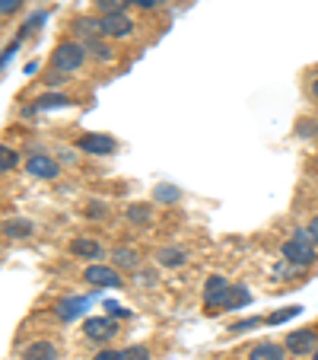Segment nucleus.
<instances>
[{
    "instance_id": "obj_6",
    "label": "nucleus",
    "mask_w": 318,
    "mask_h": 360,
    "mask_svg": "<svg viewBox=\"0 0 318 360\" xmlns=\"http://www.w3.org/2000/svg\"><path fill=\"white\" fill-rule=\"evenodd\" d=\"M83 281L93 287H121V271L109 265H89L83 271Z\"/></svg>"
},
{
    "instance_id": "obj_5",
    "label": "nucleus",
    "mask_w": 318,
    "mask_h": 360,
    "mask_svg": "<svg viewBox=\"0 0 318 360\" xmlns=\"http://www.w3.org/2000/svg\"><path fill=\"white\" fill-rule=\"evenodd\" d=\"M102 35L105 39H128V35H134V20L128 13L102 16Z\"/></svg>"
},
{
    "instance_id": "obj_4",
    "label": "nucleus",
    "mask_w": 318,
    "mask_h": 360,
    "mask_svg": "<svg viewBox=\"0 0 318 360\" xmlns=\"http://www.w3.org/2000/svg\"><path fill=\"white\" fill-rule=\"evenodd\" d=\"M83 335L93 341H112L118 335V322L112 316H89L83 322Z\"/></svg>"
},
{
    "instance_id": "obj_31",
    "label": "nucleus",
    "mask_w": 318,
    "mask_h": 360,
    "mask_svg": "<svg viewBox=\"0 0 318 360\" xmlns=\"http://www.w3.org/2000/svg\"><path fill=\"white\" fill-rule=\"evenodd\" d=\"M64 77H67V74H61V70H51V74L45 77V86H61Z\"/></svg>"
},
{
    "instance_id": "obj_27",
    "label": "nucleus",
    "mask_w": 318,
    "mask_h": 360,
    "mask_svg": "<svg viewBox=\"0 0 318 360\" xmlns=\"http://www.w3.org/2000/svg\"><path fill=\"white\" fill-rule=\"evenodd\" d=\"M124 360H150V351L143 345H131L124 347Z\"/></svg>"
},
{
    "instance_id": "obj_18",
    "label": "nucleus",
    "mask_w": 318,
    "mask_h": 360,
    "mask_svg": "<svg viewBox=\"0 0 318 360\" xmlns=\"http://www.w3.org/2000/svg\"><path fill=\"white\" fill-rule=\"evenodd\" d=\"M83 48H86V55H93L95 61H112V51L105 41H99V35H93V39H83Z\"/></svg>"
},
{
    "instance_id": "obj_30",
    "label": "nucleus",
    "mask_w": 318,
    "mask_h": 360,
    "mask_svg": "<svg viewBox=\"0 0 318 360\" xmlns=\"http://www.w3.org/2000/svg\"><path fill=\"white\" fill-rule=\"evenodd\" d=\"M20 4H22V0H0V13L10 16L13 10H20Z\"/></svg>"
},
{
    "instance_id": "obj_20",
    "label": "nucleus",
    "mask_w": 318,
    "mask_h": 360,
    "mask_svg": "<svg viewBox=\"0 0 318 360\" xmlns=\"http://www.w3.org/2000/svg\"><path fill=\"white\" fill-rule=\"evenodd\" d=\"M128 220H131V224H150V220H153V211H150L147 204H131V207H128Z\"/></svg>"
},
{
    "instance_id": "obj_29",
    "label": "nucleus",
    "mask_w": 318,
    "mask_h": 360,
    "mask_svg": "<svg viewBox=\"0 0 318 360\" xmlns=\"http://www.w3.org/2000/svg\"><path fill=\"white\" fill-rule=\"evenodd\" d=\"M93 360H124V351H115V347H105V351H99Z\"/></svg>"
},
{
    "instance_id": "obj_33",
    "label": "nucleus",
    "mask_w": 318,
    "mask_h": 360,
    "mask_svg": "<svg viewBox=\"0 0 318 360\" xmlns=\"http://www.w3.org/2000/svg\"><path fill=\"white\" fill-rule=\"evenodd\" d=\"M105 309H109L112 319H115V316H121V319H124V316H131V309H124V306H115V303H105Z\"/></svg>"
},
{
    "instance_id": "obj_32",
    "label": "nucleus",
    "mask_w": 318,
    "mask_h": 360,
    "mask_svg": "<svg viewBox=\"0 0 318 360\" xmlns=\"http://www.w3.org/2000/svg\"><path fill=\"white\" fill-rule=\"evenodd\" d=\"M41 20H45V16H41V13H32V16H29V20H26V26H22V35H26V32H32L35 26H41Z\"/></svg>"
},
{
    "instance_id": "obj_37",
    "label": "nucleus",
    "mask_w": 318,
    "mask_h": 360,
    "mask_svg": "<svg viewBox=\"0 0 318 360\" xmlns=\"http://www.w3.org/2000/svg\"><path fill=\"white\" fill-rule=\"evenodd\" d=\"M312 96H315V99H318V77H315V80H312Z\"/></svg>"
},
{
    "instance_id": "obj_22",
    "label": "nucleus",
    "mask_w": 318,
    "mask_h": 360,
    "mask_svg": "<svg viewBox=\"0 0 318 360\" xmlns=\"http://www.w3.org/2000/svg\"><path fill=\"white\" fill-rule=\"evenodd\" d=\"M299 313H303V306H284V309H280V313L267 316V326H280V322L293 319V316H299Z\"/></svg>"
},
{
    "instance_id": "obj_1",
    "label": "nucleus",
    "mask_w": 318,
    "mask_h": 360,
    "mask_svg": "<svg viewBox=\"0 0 318 360\" xmlns=\"http://www.w3.org/2000/svg\"><path fill=\"white\" fill-rule=\"evenodd\" d=\"M284 259L290 262V265H296V268L315 265L318 252H315V245H312L309 230H299L293 239H286V243H284Z\"/></svg>"
},
{
    "instance_id": "obj_28",
    "label": "nucleus",
    "mask_w": 318,
    "mask_h": 360,
    "mask_svg": "<svg viewBox=\"0 0 318 360\" xmlns=\"http://www.w3.org/2000/svg\"><path fill=\"white\" fill-rule=\"evenodd\" d=\"M105 214H109V211H105V204H102V201H89V204H86V217L102 220Z\"/></svg>"
},
{
    "instance_id": "obj_23",
    "label": "nucleus",
    "mask_w": 318,
    "mask_h": 360,
    "mask_svg": "<svg viewBox=\"0 0 318 360\" xmlns=\"http://www.w3.org/2000/svg\"><path fill=\"white\" fill-rule=\"evenodd\" d=\"M16 166H20V153H16V150H10V147L0 150V169L10 172V169H16Z\"/></svg>"
},
{
    "instance_id": "obj_36",
    "label": "nucleus",
    "mask_w": 318,
    "mask_h": 360,
    "mask_svg": "<svg viewBox=\"0 0 318 360\" xmlns=\"http://www.w3.org/2000/svg\"><path fill=\"white\" fill-rule=\"evenodd\" d=\"M131 4H137V7H143V10H153L156 7V0H131Z\"/></svg>"
},
{
    "instance_id": "obj_26",
    "label": "nucleus",
    "mask_w": 318,
    "mask_h": 360,
    "mask_svg": "<svg viewBox=\"0 0 318 360\" xmlns=\"http://www.w3.org/2000/svg\"><path fill=\"white\" fill-rule=\"evenodd\" d=\"M296 134L299 137H315L318 134V122H312V118H303V122H296Z\"/></svg>"
},
{
    "instance_id": "obj_15",
    "label": "nucleus",
    "mask_w": 318,
    "mask_h": 360,
    "mask_svg": "<svg viewBox=\"0 0 318 360\" xmlns=\"http://www.w3.org/2000/svg\"><path fill=\"white\" fill-rule=\"evenodd\" d=\"M156 262H159L163 268H182L185 262H188V252L175 249V245H172V249H159L156 252Z\"/></svg>"
},
{
    "instance_id": "obj_10",
    "label": "nucleus",
    "mask_w": 318,
    "mask_h": 360,
    "mask_svg": "<svg viewBox=\"0 0 318 360\" xmlns=\"http://www.w3.org/2000/svg\"><path fill=\"white\" fill-rule=\"evenodd\" d=\"M70 255H77V259H102V245L89 236H80L70 243Z\"/></svg>"
},
{
    "instance_id": "obj_35",
    "label": "nucleus",
    "mask_w": 318,
    "mask_h": 360,
    "mask_svg": "<svg viewBox=\"0 0 318 360\" xmlns=\"http://www.w3.org/2000/svg\"><path fill=\"white\" fill-rule=\"evenodd\" d=\"M309 236H312V243H318V217H312V224H309Z\"/></svg>"
},
{
    "instance_id": "obj_9",
    "label": "nucleus",
    "mask_w": 318,
    "mask_h": 360,
    "mask_svg": "<svg viewBox=\"0 0 318 360\" xmlns=\"http://www.w3.org/2000/svg\"><path fill=\"white\" fill-rule=\"evenodd\" d=\"M26 169H29V176H35V179H58L61 176V166H58L51 157H41V153L29 157Z\"/></svg>"
},
{
    "instance_id": "obj_16",
    "label": "nucleus",
    "mask_w": 318,
    "mask_h": 360,
    "mask_svg": "<svg viewBox=\"0 0 318 360\" xmlns=\"http://www.w3.org/2000/svg\"><path fill=\"white\" fill-rule=\"evenodd\" d=\"M74 32H77V35H83V39H93V35H102V20L77 16V20H74Z\"/></svg>"
},
{
    "instance_id": "obj_19",
    "label": "nucleus",
    "mask_w": 318,
    "mask_h": 360,
    "mask_svg": "<svg viewBox=\"0 0 318 360\" xmlns=\"http://www.w3.org/2000/svg\"><path fill=\"white\" fill-rule=\"evenodd\" d=\"M35 105H39V109H61V105H70V99L64 93H45V96H39Z\"/></svg>"
},
{
    "instance_id": "obj_13",
    "label": "nucleus",
    "mask_w": 318,
    "mask_h": 360,
    "mask_svg": "<svg viewBox=\"0 0 318 360\" xmlns=\"http://www.w3.org/2000/svg\"><path fill=\"white\" fill-rule=\"evenodd\" d=\"M286 351L280 345H274V341H261V345H255L249 351V360H284Z\"/></svg>"
},
{
    "instance_id": "obj_24",
    "label": "nucleus",
    "mask_w": 318,
    "mask_h": 360,
    "mask_svg": "<svg viewBox=\"0 0 318 360\" xmlns=\"http://www.w3.org/2000/svg\"><path fill=\"white\" fill-rule=\"evenodd\" d=\"M249 303V290H245L242 284H232V297H230V306L226 309H239V306Z\"/></svg>"
},
{
    "instance_id": "obj_21",
    "label": "nucleus",
    "mask_w": 318,
    "mask_h": 360,
    "mask_svg": "<svg viewBox=\"0 0 318 360\" xmlns=\"http://www.w3.org/2000/svg\"><path fill=\"white\" fill-rule=\"evenodd\" d=\"M95 7H99L102 16H112V13H124V7H128V0H93Z\"/></svg>"
},
{
    "instance_id": "obj_14",
    "label": "nucleus",
    "mask_w": 318,
    "mask_h": 360,
    "mask_svg": "<svg viewBox=\"0 0 318 360\" xmlns=\"http://www.w3.org/2000/svg\"><path fill=\"white\" fill-rule=\"evenodd\" d=\"M86 306H89V300H86V297L61 300V303H58V316H61L64 322H70V319H77V316H80L83 309H86Z\"/></svg>"
},
{
    "instance_id": "obj_17",
    "label": "nucleus",
    "mask_w": 318,
    "mask_h": 360,
    "mask_svg": "<svg viewBox=\"0 0 318 360\" xmlns=\"http://www.w3.org/2000/svg\"><path fill=\"white\" fill-rule=\"evenodd\" d=\"M4 233H7L10 239H26L35 233V226H32V220H7V224H4Z\"/></svg>"
},
{
    "instance_id": "obj_8",
    "label": "nucleus",
    "mask_w": 318,
    "mask_h": 360,
    "mask_svg": "<svg viewBox=\"0 0 318 360\" xmlns=\"http://www.w3.org/2000/svg\"><path fill=\"white\" fill-rule=\"evenodd\" d=\"M318 345V332L315 328H299V332L286 335V351L296 354V357H303V354H312Z\"/></svg>"
},
{
    "instance_id": "obj_12",
    "label": "nucleus",
    "mask_w": 318,
    "mask_h": 360,
    "mask_svg": "<svg viewBox=\"0 0 318 360\" xmlns=\"http://www.w3.org/2000/svg\"><path fill=\"white\" fill-rule=\"evenodd\" d=\"M22 360H58V347L51 341H32L22 351Z\"/></svg>"
},
{
    "instance_id": "obj_34",
    "label": "nucleus",
    "mask_w": 318,
    "mask_h": 360,
    "mask_svg": "<svg viewBox=\"0 0 318 360\" xmlns=\"http://www.w3.org/2000/svg\"><path fill=\"white\" fill-rule=\"evenodd\" d=\"M255 326H258V319H245V322H236L230 332H249V328H255Z\"/></svg>"
},
{
    "instance_id": "obj_11",
    "label": "nucleus",
    "mask_w": 318,
    "mask_h": 360,
    "mask_svg": "<svg viewBox=\"0 0 318 360\" xmlns=\"http://www.w3.org/2000/svg\"><path fill=\"white\" fill-rule=\"evenodd\" d=\"M112 259H115L118 271H137V268H140V255H137L134 249H128V245H118V249L112 252Z\"/></svg>"
},
{
    "instance_id": "obj_2",
    "label": "nucleus",
    "mask_w": 318,
    "mask_h": 360,
    "mask_svg": "<svg viewBox=\"0 0 318 360\" xmlns=\"http://www.w3.org/2000/svg\"><path fill=\"white\" fill-rule=\"evenodd\" d=\"M83 61H86V48L77 45V41H61V45L55 48V55H51V68L61 70V74L80 70Z\"/></svg>"
},
{
    "instance_id": "obj_25",
    "label": "nucleus",
    "mask_w": 318,
    "mask_h": 360,
    "mask_svg": "<svg viewBox=\"0 0 318 360\" xmlns=\"http://www.w3.org/2000/svg\"><path fill=\"white\" fill-rule=\"evenodd\" d=\"M178 198H182V191L175 185H159L156 188V201H178Z\"/></svg>"
},
{
    "instance_id": "obj_7",
    "label": "nucleus",
    "mask_w": 318,
    "mask_h": 360,
    "mask_svg": "<svg viewBox=\"0 0 318 360\" xmlns=\"http://www.w3.org/2000/svg\"><path fill=\"white\" fill-rule=\"evenodd\" d=\"M77 147L83 153H89V157H109V153H115V141L109 134H83L77 141Z\"/></svg>"
},
{
    "instance_id": "obj_3",
    "label": "nucleus",
    "mask_w": 318,
    "mask_h": 360,
    "mask_svg": "<svg viewBox=\"0 0 318 360\" xmlns=\"http://www.w3.org/2000/svg\"><path fill=\"white\" fill-rule=\"evenodd\" d=\"M230 297H232L230 281L220 278V274L207 278V284H204V306H207L210 313H213V309H226V306H230Z\"/></svg>"
},
{
    "instance_id": "obj_38",
    "label": "nucleus",
    "mask_w": 318,
    "mask_h": 360,
    "mask_svg": "<svg viewBox=\"0 0 318 360\" xmlns=\"http://www.w3.org/2000/svg\"><path fill=\"white\" fill-rule=\"evenodd\" d=\"M312 360H318V351H315V354H312Z\"/></svg>"
}]
</instances>
